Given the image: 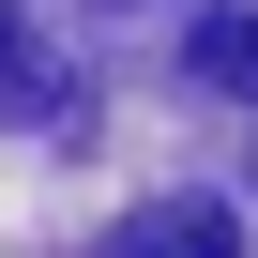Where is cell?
<instances>
[{"instance_id": "3", "label": "cell", "mask_w": 258, "mask_h": 258, "mask_svg": "<svg viewBox=\"0 0 258 258\" xmlns=\"http://www.w3.org/2000/svg\"><path fill=\"white\" fill-rule=\"evenodd\" d=\"M182 61H198L213 91H243V106H258V16H198V46H182Z\"/></svg>"}, {"instance_id": "1", "label": "cell", "mask_w": 258, "mask_h": 258, "mask_svg": "<svg viewBox=\"0 0 258 258\" xmlns=\"http://www.w3.org/2000/svg\"><path fill=\"white\" fill-rule=\"evenodd\" d=\"M121 258H243V228H228V198H152L121 228Z\"/></svg>"}, {"instance_id": "2", "label": "cell", "mask_w": 258, "mask_h": 258, "mask_svg": "<svg viewBox=\"0 0 258 258\" xmlns=\"http://www.w3.org/2000/svg\"><path fill=\"white\" fill-rule=\"evenodd\" d=\"M46 106H61V61H46L16 16H0V121H46Z\"/></svg>"}]
</instances>
